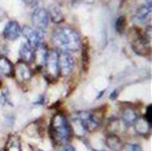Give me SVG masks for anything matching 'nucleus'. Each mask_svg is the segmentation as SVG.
<instances>
[{"instance_id":"obj_1","label":"nucleus","mask_w":152,"mask_h":151,"mask_svg":"<svg viewBox=\"0 0 152 151\" xmlns=\"http://www.w3.org/2000/svg\"><path fill=\"white\" fill-rule=\"evenodd\" d=\"M52 43L56 48H60L63 52H75L82 47L81 37L77 30L70 26H58L53 30Z\"/></svg>"},{"instance_id":"obj_2","label":"nucleus","mask_w":152,"mask_h":151,"mask_svg":"<svg viewBox=\"0 0 152 151\" xmlns=\"http://www.w3.org/2000/svg\"><path fill=\"white\" fill-rule=\"evenodd\" d=\"M72 126L63 113H56L50 125V136L55 145L61 146L69 142L72 137Z\"/></svg>"},{"instance_id":"obj_3","label":"nucleus","mask_w":152,"mask_h":151,"mask_svg":"<svg viewBox=\"0 0 152 151\" xmlns=\"http://www.w3.org/2000/svg\"><path fill=\"white\" fill-rule=\"evenodd\" d=\"M21 34L26 39L27 44H30L33 48H38L39 46L43 44V35L40 34L39 30L34 29V27H31V26L21 27Z\"/></svg>"},{"instance_id":"obj_4","label":"nucleus","mask_w":152,"mask_h":151,"mask_svg":"<svg viewBox=\"0 0 152 151\" xmlns=\"http://www.w3.org/2000/svg\"><path fill=\"white\" fill-rule=\"evenodd\" d=\"M44 67H46L47 73L50 77L57 78L60 76V70H58V52L56 50L47 51V57H46Z\"/></svg>"},{"instance_id":"obj_5","label":"nucleus","mask_w":152,"mask_h":151,"mask_svg":"<svg viewBox=\"0 0 152 151\" xmlns=\"http://www.w3.org/2000/svg\"><path fill=\"white\" fill-rule=\"evenodd\" d=\"M75 67V60L70 55V52H61L58 54V70L63 76H70Z\"/></svg>"},{"instance_id":"obj_6","label":"nucleus","mask_w":152,"mask_h":151,"mask_svg":"<svg viewBox=\"0 0 152 151\" xmlns=\"http://www.w3.org/2000/svg\"><path fill=\"white\" fill-rule=\"evenodd\" d=\"M31 22L37 27V30H46L50 23V17L44 8H37L34 9L31 15Z\"/></svg>"},{"instance_id":"obj_7","label":"nucleus","mask_w":152,"mask_h":151,"mask_svg":"<svg viewBox=\"0 0 152 151\" xmlns=\"http://www.w3.org/2000/svg\"><path fill=\"white\" fill-rule=\"evenodd\" d=\"M21 35V26L17 21H9L3 30V37L7 40H16Z\"/></svg>"},{"instance_id":"obj_8","label":"nucleus","mask_w":152,"mask_h":151,"mask_svg":"<svg viewBox=\"0 0 152 151\" xmlns=\"http://www.w3.org/2000/svg\"><path fill=\"white\" fill-rule=\"evenodd\" d=\"M13 74H16L17 81L21 82V84L27 82L30 78H31V70H30L29 65L26 63H23V61H20V63L15 67V73Z\"/></svg>"},{"instance_id":"obj_9","label":"nucleus","mask_w":152,"mask_h":151,"mask_svg":"<svg viewBox=\"0 0 152 151\" xmlns=\"http://www.w3.org/2000/svg\"><path fill=\"white\" fill-rule=\"evenodd\" d=\"M134 129L139 136L148 137L151 133V122H148L144 117H138L134 121Z\"/></svg>"},{"instance_id":"obj_10","label":"nucleus","mask_w":152,"mask_h":151,"mask_svg":"<svg viewBox=\"0 0 152 151\" xmlns=\"http://www.w3.org/2000/svg\"><path fill=\"white\" fill-rule=\"evenodd\" d=\"M15 73V65L5 56H0V74L4 77H12Z\"/></svg>"},{"instance_id":"obj_11","label":"nucleus","mask_w":152,"mask_h":151,"mask_svg":"<svg viewBox=\"0 0 152 151\" xmlns=\"http://www.w3.org/2000/svg\"><path fill=\"white\" fill-rule=\"evenodd\" d=\"M34 54H35V48H33L30 44H22L20 48V59L23 63H30L34 60Z\"/></svg>"},{"instance_id":"obj_12","label":"nucleus","mask_w":152,"mask_h":151,"mask_svg":"<svg viewBox=\"0 0 152 151\" xmlns=\"http://www.w3.org/2000/svg\"><path fill=\"white\" fill-rule=\"evenodd\" d=\"M47 13H48V17L51 18V21L55 23H60L64 21V15L58 5H51L50 9L47 11Z\"/></svg>"},{"instance_id":"obj_13","label":"nucleus","mask_w":152,"mask_h":151,"mask_svg":"<svg viewBox=\"0 0 152 151\" xmlns=\"http://www.w3.org/2000/svg\"><path fill=\"white\" fill-rule=\"evenodd\" d=\"M5 151H22L21 139L17 136H11L5 143Z\"/></svg>"},{"instance_id":"obj_14","label":"nucleus","mask_w":152,"mask_h":151,"mask_svg":"<svg viewBox=\"0 0 152 151\" xmlns=\"http://www.w3.org/2000/svg\"><path fill=\"white\" fill-rule=\"evenodd\" d=\"M121 119H122V121H124V124L125 125H133L134 121L138 119V115H137V112L134 111L133 108H125L122 111Z\"/></svg>"},{"instance_id":"obj_15","label":"nucleus","mask_w":152,"mask_h":151,"mask_svg":"<svg viewBox=\"0 0 152 151\" xmlns=\"http://www.w3.org/2000/svg\"><path fill=\"white\" fill-rule=\"evenodd\" d=\"M47 48L43 46H39L37 48V52L34 54V59H37V64L39 65V67H43L44 63H46V57H47Z\"/></svg>"},{"instance_id":"obj_16","label":"nucleus","mask_w":152,"mask_h":151,"mask_svg":"<svg viewBox=\"0 0 152 151\" xmlns=\"http://www.w3.org/2000/svg\"><path fill=\"white\" fill-rule=\"evenodd\" d=\"M105 143H107V146H108V149H110V150L117 151V150L122 149V142H121V139L116 136H109L108 138H107Z\"/></svg>"},{"instance_id":"obj_17","label":"nucleus","mask_w":152,"mask_h":151,"mask_svg":"<svg viewBox=\"0 0 152 151\" xmlns=\"http://www.w3.org/2000/svg\"><path fill=\"white\" fill-rule=\"evenodd\" d=\"M150 13H151V7H148V5L144 4V5H142L140 8L137 11L135 18L138 20V21H144V20L150 16Z\"/></svg>"},{"instance_id":"obj_18","label":"nucleus","mask_w":152,"mask_h":151,"mask_svg":"<svg viewBox=\"0 0 152 151\" xmlns=\"http://www.w3.org/2000/svg\"><path fill=\"white\" fill-rule=\"evenodd\" d=\"M125 23H126L125 17H124V16L118 17V18H117V21H116V32L117 33H122L124 29H125Z\"/></svg>"},{"instance_id":"obj_19","label":"nucleus","mask_w":152,"mask_h":151,"mask_svg":"<svg viewBox=\"0 0 152 151\" xmlns=\"http://www.w3.org/2000/svg\"><path fill=\"white\" fill-rule=\"evenodd\" d=\"M122 151H142L140 146L137 145V143H127L125 145V147L122 149Z\"/></svg>"},{"instance_id":"obj_20","label":"nucleus","mask_w":152,"mask_h":151,"mask_svg":"<svg viewBox=\"0 0 152 151\" xmlns=\"http://www.w3.org/2000/svg\"><path fill=\"white\" fill-rule=\"evenodd\" d=\"M56 151H75V149L72 145H69V143H65V145L58 146Z\"/></svg>"},{"instance_id":"obj_21","label":"nucleus","mask_w":152,"mask_h":151,"mask_svg":"<svg viewBox=\"0 0 152 151\" xmlns=\"http://www.w3.org/2000/svg\"><path fill=\"white\" fill-rule=\"evenodd\" d=\"M151 112H152V107H151V106H148V107H147V111H146V117H144L148 122L152 121V113H151Z\"/></svg>"},{"instance_id":"obj_22","label":"nucleus","mask_w":152,"mask_h":151,"mask_svg":"<svg viewBox=\"0 0 152 151\" xmlns=\"http://www.w3.org/2000/svg\"><path fill=\"white\" fill-rule=\"evenodd\" d=\"M118 92H120V89H117V90L112 91V92H110V95H109V98H110V99H116L117 95H118Z\"/></svg>"},{"instance_id":"obj_23","label":"nucleus","mask_w":152,"mask_h":151,"mask_svg":"<svg viewBox=\"0 0 152 151\" xmlns=\"http://www.w3.org/2000/svg\"><path fill=\"white\" fill-rule=\"evenodd\" d=\"M4 18H5V11L0 8V21H1V20H4Z\"/></svg>"},{"instance_id":"obj_24","label":"nucleus","mask_w":152,"mask_h":151,"mask_svg":"<svg viewBox=\"0 0 152 151\" xmlns=\"http://www.w3.org/2000/svg\"><path fill=\"white\" fill-rule=\"evenodd\" d=\"M23 3H25L26 5H31V4H34V3H37V0H22Z\"/></svg>"},{"instance_id":"obj_25","label":"nucleus","mask_w":152,"mask_h":151,"mask_svg":"<svg viewBox=\"0 0 152 151\" xmlns=\"http://www.w3.org/2000/svg\"><path fill=\"white\" fill-rule=\"evenodd\" d=\"M0 151H1V150H0Z\"/></svg>"}]
</instances>
